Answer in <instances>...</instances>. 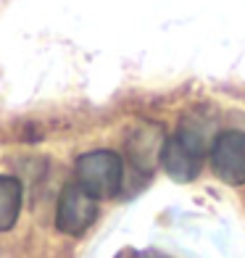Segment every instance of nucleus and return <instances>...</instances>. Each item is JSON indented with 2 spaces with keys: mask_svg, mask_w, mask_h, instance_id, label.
<instances>
[{
  "mask_svg": "<svg viewBox=\"0 0 245 258\" xmlns=\"http://www.w3.org/2000/svg\"><path fill=\"white\" fill-rule=\"evenodd\" d=\"M203 135L193 129L190 124H182L174 132L161 150V166L177 182H193L201 174V163H203Z\"/></svg>",
  "mask_w": 245,
  "mask_h": 258,
  "instance_id": "f257e3e1",
  "label": "nucleus"
},
{
  "mask_svg": "<svg viewBox=\"0 0 245 258\" xmlns=\"http://www.w3.org/2000/svg\"><path fill=\"white\" fill-rule=\"evenodd\" d=\"M77 184L92 198H113L121 187V158L113 150H90L77 158Z\"/></svg>",
  "mask_w": 245,
  "mask_h": 258,
  "instance_id": "f03ea898",
  "label": "nucleus"
},
{
  "mask_svg": "<svg viewBox=\"0 0 245 258\" xmlns=\"http://www.w3.org/2000/svg\"><path fill=\"white\" fill-rule=\"evenodd\" d=\"M98 219V198H92L85 187L77 182H69L58 198V211H55V227L64 234L79 237L85 234Z\"/></svg>",
  "mask_w": 245,
  "mask_h": 258,
  "instance_id": "7ed1b4c3",
  "label": "nucleus"
},
{
  "mask_svg": "<svg viewBox=\"0 0 245 258\" xmlns=\"http://www.w3.org/2000/svg\"><path fill=\"white\" fill-rule=\"evenodd\" d=\"M208 158H211L214 174L221 182L242 184L245 182V132H240V129L219 132Z\"/></svg>",
  "mask_w": 245,
  "mask_h": 258,
  "instance_id": "20e7f679",
  "label": "nucleus"
},
{
  "mask_svg": "<svg viewBox=\"0 0 245 258\" xmlns=\"http://www.w3.org/2000/svg\"><path fill=\"white\" fill-rule=\"evenodd\" d=\"M161 126L156 124H143L137 129V132L130 137V143H127V150H130V158L135 166L150 171L153 169V163L161 158V150H163V143L166 140L161 137Z\"/></svg>",
  "mask_w": 245,
  "mask_h": 258,
  "instance_id": "39448f33",
  "label": "nucleus"
},
{
  "mask_svg": "<svg viewBox=\"0 0 245 258\" xmlns=\"http://www.w3.org/2000/svg\"><path fill=\"white\" fill-rule=\"evenodd\" d=\"M24 201V187L16 177H0V232H8L16 224Z\"/></svg>",
  "mask_w": 245,
  "mask_h": 258,
  "instance_id": "423d86ee",
  "label": "nucleus"
}]
</instances>
